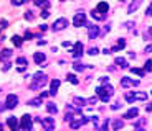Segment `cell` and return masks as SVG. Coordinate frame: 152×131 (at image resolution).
Segmentation results:
<instances>
[{
    "label": "cell",
    "mask_w": 152,
    "mask_h": 131,
    "mask_svg": "<svg viewBox=\"0 0 152 131\" xmlns=\"http://www.w3.org/2000/svg\"><path fill=\"white\" fill-rule=\"evenodd\" d=\"M66 26H68L66 18H58V20L53 23V30H55V31H61V30H65Z\"/></svg>",
    "instance_id": "7"
},
{
    "label": "cell",
    "mask_w": 152,
    "mask_h": 131,
    "mask_svg": "<svg viewBox=\"0 0 152 131\" xmlns=\"http://www.w3.org/2000/svg\"><path fill=\"white\" fill-rule=\"evenodd\" d=\"M131 72L136 74V75H139V77H144V75H146V70H144V69H139V67H132Z\"/></svg>",
    "instance_id": "19"
},
{
    "label": "cell",
    "mask_w": 152,
    "mask_h": 131,
    "mask_svg": "<svg viewBox=\"0 0 152 131\" xmlns=\"http://www.w3.org/2000/svg\"><path fill=\"white\" fill-rule=\"evenodd\" d=\"M35 4H37L38 7H43V8L50 7V2H47V0H35Z\"/></svg>",
    "instance_id": "30"
},
{
    "label": "cell",
    "mask_w": 152,
    "mask_h": 131,
    "mask_svg": "<svg viewBox=\"0 0 152 131\" xmlns=\"http://www.w3.org/2000/svg\"><path fill=\"white\" fill-rule=\"evenodd\" d=\"M73 67H75V70H78V72H81V70L85 69V66L80 64V62H75V64H73Z\"/></svg>",
    "instance_id": "34"
},
{
    "label": "cell",
    "mask_w": 152,
    "mask_h": 131,
    "mask_svg": "<svg viewBox=\"0 0 152 131\" xmlns=\"http://www.w3.org/2000/svg\"><path fill=\"white\" fill-rule=\"evenodd\" d=\"M0 131H4V125L2 123H0Z\"/></svg>",
    "instance_id": "52"
},
{
    "label": "cell",
    "mask_w": 152,
    "mask_h": 131,
    "mask_svg": "<svg viewBox=\"0 0 152 131\" xmlns=\"http://www.w3.org/2000/svg\"><path fill=\"white\" fill-rule=\"evenodd\" d=\"M144 70H147V72L152 70V61H147L146 64H144Z\"/></svg>",
    "instance_id": "35"
},
{
    "label": "cell",
    "mask_w": 152,
    "mask_h": 131,
    "mask_svg": "<svg viewBox=\"0 0 152 131\" xmlns=\"http://www.w3.org/2000/svg\"><path fill=\"white\" fill-rule=\"evenodd\" d=\"M10 66H12V64H10V62H7V64L4 66V70H9V69H10Z\"/></svg>",
    "instance_id": "47"
},
{
    "label": "cell",
    "mask_w": 152,
    "mask_h": 131,
    "mask_svg": "<svg viewBox=\"0 0 152 131\" xmlns=\"http://www.w3.org/2000/svg\"><path fill=\"white\" fill-rule=\"evenodd\" d=\"M42 125H43V128H45V131H53V128H55V120L51 118V116L42 118Z\"/></svg>",
    "instance_id": "5"
},
{
    "label": "cell",
    "mask_w": 152,
    "mask_h": 131,
    "mask_svg": "<svg viewBox=\"0 0 152 131\" xmlns=\"http://www.w3.org/2000/svg\"><path fill=\"white\" fill-rule=\"evenodd\" d=\"M147 125V120L146 118H141V120H137V121H134V128H142V126H146Z\"/></svg>",
    "instance_id": "23"
},
{
    "label": "cell",
    "mask_w": 152,
    "mask_h": 131,
    "mask_svg": "<svg viewBox=\"0 0 152 131\" xmlns=\"http://www.w3.org/2000/svg\"><path fill=\"white\" fill-rule=\"evenodd\" d=\"M146 53H152V44H149L147 48H146Z\"/></svg>",
    "instance_id": "48"
},
{
    "label": "cell",
    "mask_w": 152,
    "mask_h": 131,
    "mask_svg": "<svg viewBox=\"0 0 152 131\" xmlns=\"http://www.w3.org/2000/svg\"><path fill=\"white\" fill-rule=\"evenodd\" d=\"M91 118H83V120H76V121H71V128L73 130H78V128H81L85 123H88Z\"/></svg>",
    "instance_id": "13"
},
{
    "label": "cell",
    "mask_w": 152,
    "mask_h": 131,
    "mask_svg": "<svg viewBox=\"0 0 152 131\" xmlns=\"http://www.w3.org/2000/svg\"><path fill=\"white\" fill-rule=\"evenodd\" d=\"M71 56L73 57H81L83 56V43H75V48L71 49Z\"/></svg>",
    "instance_id": "8"
},
{
    "label": "cell",
    "mask_w": 152,
    "mask_h": 131,
    "mask_svg": "<svg viewBox=\"0 0 152 131\" xmlns=\"http://www.w3.org/2000/svg\"><path fill=\"white\" fill-rule=\"evenodd\" d=\"M91 16H93V18H96V20H104V18H106V15L99 13L98 10H93V12H91Z\"/></svg>",
    "instance_id": "24"
},
{
    "label": "cell",
    "mask_w": 152,
    "mask_h": 131,
    "mask_svg": "<svg viewBox=\"0 0 152 131\" xmlns=\"http://www.w3.org/2000/svg\"><path fill=\"white\" fill-rule=\"evenodd\" d=\"M30 38H33V35H32L30 31H27L25 33V39H30Z\"/></svg>",
    "instance_id": "44"
},
{
    "label": "cell",
    "mask_w": 152,
    "mask_h": 131,
    "mask_svg": "<svg viewBox=\"0 0 152 131\" xmlns=\"http://www.w3.org/2000/svg\"><path fill=\"white\" fill-rule=\"evenodd\" d=\"M10 56H12V51H10V49H4L2 54H0V61H5V59H9Z\"/></svg>",
    "instance_id": "18"
},
{
    "label": "cell",
    "mask_w": 152,
    "mask_h": 131,
    "mask_svg": "<svg viewBox=\"0 0 152 131\" xmlns=\"http://www.w3.org/2000/svg\"><path fill=\"white\" fill-rule=\"evenodd\" d=\"M63 46L65 48H71V43L70 41H63Z\"/></svg>",
    "instance_id": "45"
},
{
    "label": "cell",
    "mask_w": 152,
    "mask_h": 131,
    "mask_svg": "<svg viewBox=\"0 0 152 131\" xmlns=\"http://www.w3.org/2000/svg\"><path fill=\"white\" fill-rule=\"evenodd\" d=\"M146 15H147V16H152V4H151V7L146 10Z\"/></svg>",
    "instance_id": "42"
},
{
    "label": "cell",
    "mask_w": 152,
    "mask_h": 131,
    "mask_svg": "<svg viewBox=\"0 0 152 131\" xmlns=\"http://www.w3.org/2000/svg\"><path fill=\"white\" fill-rule=\"evenodd\" d=\"M134 97H136V100H147V94L146 92H136Z\"/></svg>",
    "instance_id": "25"
},
{
    "label": "cell",
    "mask_w": 152,
    "mask_h": 131,
    "mask_svg": "<svg viewBox=\"0 0 152 131\" xmlns=\"http://www.w3.org/2000/svg\"><path fill=\"white\" fill-rule=\"evenodd\" d=\"M48 95H50V92H43V94L40 95V97H42V98H45V97H48Z\"/></svg>",
    "instance_id": "49"
},
{
    "label": "cell",
    "mask_w": 152,
    "mask_h": 131,
    "mask_svg": "<svg viewBox=\"0 0 152 131\" xmlns=\"http://www.w3.org/2000/svg\"><path fill=\"white\" fill-rule=\"evenodd\" d=\"M7 25H9L7 21H5V20H2V21H0V28H7Z\"/></svg>",
    "instance_id": "43"
},
{
    "label": "cell",
    "mask_w": 152,
    "mask_h": 131,
    "mask_svg": "<svg viewBox=\"0 0 152 131\" xmlns=\"http://www.w3.org/2000/svg\"><path fill=\"white\" fill-rule=\"evenodd\" d=\"M25 18H27V20H33V18H35V16H33V12H27V13H25Z\"/></svg>",
    "instance_id": "40"
},
{
    "label": "cell",
    "mask_w": 152,
    "mask_h": 131,
    "mask_svg": "<svg viewBox=\"0 0 152 131\" xmlns=\"http://www.w3.org/2000/svg\"><path fill=\"white\" fill-rule=\"evenodd\" d=\"M119 2H126V0H119Z\"/></svg>",
    "instance_id": "53"
},
{
    "label": "cell",
    "mask_w": 152,
    "mask_h": 131,
    "mask_svg": "<svg viewBox=\"0 0 152 131\" xmlns=\"http://www.w3.org/2000/svg\"><path fill=\"white\" fill-rule=\"evenodd\" d=\"M121 85H123V87L139 85V80H132V79H129V77H123V79H121Z\"/></svg>",
    "instance_id": "11"
},
{
    "label": "cell",
    "mask_w": 152,
    "mask_h": 131,
    "mask_svg": "<svg viewBox=\"0 0 152 131\" xmlns=\"http://www.w3.org/2000/svg\"><path fill=\"white\" fill-rule=\"evenodd\" d=\"M124 46H126V43H124V39H119V41H118V44H116V46H114V48H113V51H114V53H116V51H119V49H124Z\"/></svg>",
    "instance_id": "28"
},
{
    "label": "cell",
    "mask_w": 152,
    "mask_h": 131,
    "mask_svg": "<svg viewBox=\"0 0 152 131\" xmlns=\"http://www.w3.org/2000/svg\"><path fill=\"white\" fill-rule=\"evenodd\" d=\"M32 126H33V120H32V116L30 115H23L20 118V128L25 131H32Z\"/></svg>",
    "instance_id": "3"
},
{
    "label": "cell",
    "mask_w": 152,
    "mask_h": 131,
    "mask_svg": "<svg viewBox=\"0 0 152 131\" xmlns=\"http://www.w3.org/2000/svg\"><path fill=\"white\" fill-rule=\"evenodd\" d=\"M48 16H50V12H48V10H43V12H42V18H48Z\"/></svg>",
    "instance_id": "41"
},
{
    "label": "cell",
    "mask_w": 152,
    "mask_h": 131,
    "mask_svg": "<svg viewBox=\"0 0 152 131\" xmlns=\"http://www.w3.org/2000/svg\"><path fill=\"white\" fill-rule=\"evenodd\" d=\"M35 62H37V64L45 62V54H43V53H37V54H35Z\"/></svg>",
    "instance_id": "20"
},
{
    "label": "cell",
    "mask_w": 152,
    "mask_h": 131,
    "mask_svg": "<svg viewBox=\"0 0 152 131\" xmlns=\"http://www.w3.org/2000/svg\"><path fill=\"white\" fill-rule=\"evenodd\" d=\"M18 64H28V61H27V57H18L17 59Z\"/></svg>",
    "instance_id": "38"
},
{
    "label": "cell",
    "mask_w": 152,
    "mask_h": 131,
    "mask_svg": "<svg viewBox=\"0 0 152 131\" xmlns=\"http://www.w3.org/2000/svg\"><path fill=\"white\" fill-rule=\"evenodd\" d=\"M96 94H98V97H99V100L106 103V102H109L111 100V97H113V94H114V89L109 85V84H106V85L98 87Z\"/></svg>",
    "instance_id": "1"
},
{
    "label": "cell",
    "mask_w": 152,
    "mask_h": 131,
    "mask_svg": "<svg viewBox=\"0 0 152 131\" xmlns=\"http://www.w3.org/2000/svg\"><path fill=\"white\" fill-rule=\"evenodd\" d=\"M123 126H124V121H121V120H116V121L113 123V130L114 131H119Z\"/></svg>",
    "instance_id": "21"
},
{
    "label": "cell",
    "mask_w": 152,
    "mask_h": 131,
    "mask_svg": "<svg viewBox=\"0 0 152 131\" xmlns=\"http://www.w3.org/2000/svg\"><path fill=\"white\" fill-rule=\"evenodd\" d=\"M7 108L9 110H12V108H15V106L18 105V97L17 95H13V94H10V95H7Z\"/></svg>",
    "instance_id": "6"
},
{
    "label": "cell",
    "mask_w": 152,
    "mask_h": 131,
    "mask_svg": "<svg viewBox=\"0 0 152 131\" xmlns=\"http://www.w3.org/2000/svg\"><path fill=\"white\" fill-rule=\"evenodd\" d=\"M137 113H139V110H137V108H131V110L127 111V113L124 115L123 118H126V120H132V118H136V116H137Z\"/></svg>",
    "instance_id": "15"
},
{
    "label": "cell",
    "mask_w": 152,
    "mask_h": 131,
    "mask_svg": "<svg viewBox=\"0 0 152 131\" xmlns=\"http://www.w3.org/2000/svg\"><path fill=\"white\" fill-rule=\"evenodd\" d=\"M47 79H48V77H47L43 72H37V74L33 75V82H32L30 89H32V90H38L40 87H43L45 84H47Z\"/></svg>",
    "instance_id": "2"
},
{
    "label": "cell",
    "mask_w": 152,
    "mask_h": 131,
    "mask_svg": "<svg viewBox=\"0 0 152 131\" xmlns=\"http://www.w3.org/2000/svg\"><path fill=\"white\" fill-rule=\"evenodd\" d=\"M28 105H30V106H38V105H42V97H37V98H33V100H30Z\"/></svg>",
    "instance_id": "27"
},
{
    "label": "cell",
    "mask_w": 152,
    "mask_h": 131,
    "mask_svg": "<svg viewBox=\"0 0 152 131\" xmlns=\"http://www.w3.org/2000/svg\"><path fill=\"white\" fill-rule=\"evenodd\" d=\"M116 64L119 66V67H121V69H127V62H126V59H124V57H116Z\"/></svg>",
    "instance_id": "17"
},
{
    "label": "cell",
    "mask_w": 152,
    "mask_h": 131,
    "mask_svg": "<svg viewBox=\"0 0 152 131\" xmlns=\"http://www.w3.org/2000/svg\"><path fill=\"white\" fill-rule=\"evenodd\" d=\"M66 80L71 82V84H75V85H78V84H80V80H78V79H76V75H73V74H68V75H66Z\"/></svg>",
    "instance_id": "26"
},
{
    "label": "cell",
    "mask_w": 152,
    "mask_h": 131,
    "mask_svg": "<svg viewBox=\"0 0 152 131\" xmlns=\"http://www.w3.org/2000/svg\"><path fill=\"white\" fill-rule=\"evenodd\" d=\"M73 25H75V26H78V28H80V26H85L86 25V15L83 12H78L75 15V18H73Z\"/></svg>",
    "instance_id": "4"
},
{
    "label": "cell",
    "mask_w": 152,
    "mask_h": 131,
    "mask_svg": "<svg viewBox=\"0 0 152 131\" xmlns=\"http://www.w3.org/2000/svg\"><path fill=\"white\" fill-rule=\"evenodd\" d=\"M58 89H60V80L58 79H53V82H51V85H50V95H56L58 94Z\"/></svg>",
    "instance_id": "12"
},
{
    "label": "cell",
    "mask_w": 152,
    "mask_h": 131,
    "mask_svg": "<svg viewBox=\"0 0 152 131\" xmlns=\"http://www.w3.org/2000/svg\"><path fill=\"white\" fill-rule=\"evenodd\" d=\"M99 13H103V15H106V12L109 10V5L106 4V2H101V4H98V8H96Z\"/></svg>",
    "instance_id": "16"
},
{
    "label": "cell",
    "mask_w": 152,
    "mask_h": 131,
    "mask_svg": "<svg viewBox=\"0 0 152 131\" xmlns=\"http://www.w3.org/2000/svg\"><path fill=\"white\" fill-rule=\"evenodd\" d=\"M146 110H147V111H152V105H147V106H146Z\"/></svg>",
    "instance_id": "50"
},
{
    "label": "cell",
    "mask_w": 152,
    "mask_h": 131,
    "mask_svg": "<svg viewBox=\"0 0 152 131\" xmlns=\"http://www.w3.org/2000/svg\"><path fill=\"white\" fill-rule=\"evenodd\" d=\"M124 97H126V102L127 103H132L136 100V97H134V94H131V92H127L126 95H124Z\"/></svg>",
    "instance_id": "31"
},
{
    "label": "cell",
    "mask_w": 152,
    "mask_h": 131,
    "mask_svg": "<svg viewBox=\"0 0 152 131\" xmlns=\"http://www.w3.org/2000/svg\"><path fill=\"white\" fill-rule=\"evenodd\" d=\"M7 125L10 126V130H12V131H18V130H20V123H18V118H15V116H10V118L7 120Z\"/></svg>",
    "instance_id": "9"
},
{
    "label": "cell",
    "mask_w": 152,
    "mask_h": 131,
    "mask_svg": "<svg viewBox=\"0 0 152 131\" xmlns=\"http://www.w3.org/2000/svg\"><path fill=\"white\" fill-rule=\"evenodd\" d=\"M134 131H146V128H136Z\"/></svg>",
    "instance_id": "51"
},
{
    "label": "cell",
    "mask_w": 152,
    "mask_h": 131,
    "mask_svg": "<svg viewBox=\"0 0 152 131\" xmlns=\"http://www.w3.org/2000/svg\"><path fill=\"white\" fill-rule=\"evenodd\" d=\"M25 2H28V0H12L13 5H23Z\"/></svg>",
    "instance_id": "37"
},
{
    "label": "cell",
    "mask_w": 152,
    "mask_h": 131,
    "mask_svg": "<svg viewBox=\"0 0 152 131\" xmlns=\"http://www.w3.org/2000/svg\"><path fill=\"white\" fill-rule=\"evenodd\" d=\"M121 106H123V105H121V103H119V102H116V103H114V105H111V110H119Z\"/></svg>",
    "instance_id": "39"
},
{
    "label": "cell",
    "mask_w": 152,
    "mask_h": 131,
    "mask_svg": "<svg viewBox=\"0 0 152 131\" xmlns=\"http://www.w3.org/2000/svg\"><path fill=\"white\" fill-rule=\"evenodd\" d=\"M108 123H109V118H106L104 123H103V126L98 128V131H108Z\"/></svg>",
    "instance_id": "33"
},
{
    "label": "cell",
    "mask_w": 152,
    "mask_h": 131,
    "mask_svg": "<svg viewBox=\"0 0 152 131\" xmlns=\"http://www.w3.org/2000/svg\"><path fill=\"white\" fill-rule=\"evenodd\" d=\"M12 43L17 46V48H20V46H22V38L20 36H13L12 38Z\"/></svg>",
    "instance_id": "32"
},
{
    "label": "cell",
    "mask_w": 152,
    "mask_h": 131,
    "mask_svg": "<svg viewBox=\"0 0 152 131\" xmlns=\"http://www.w3.org/2000/svg\"><path fill=\"white\" fill-rule=\"evenodd\" d=\"M73 102H75L78 106H83V105H86V103H88L85 98H80V97H75V98H73Z\"/></svg>",
    "instance_id": "29"
},
{
    "label": "cell",
    "mask_w": 152,
    "mask_h": 131,
    "mask_svg": "<svg viewBox=\"0 0 152 131\" xmlns=\"http://www.w3.org/2000/svg\"><path fill=\"white\" fill-rule=\"evenodd\" d=\"M98 35H99V26H96V25H89V28H88L89 39H96Z\"/></svg>",
    "instance_id": "10"
},
{
    "label": "cell",
    "mask_w": 152,
    "mask_h": 131,
    "mask_svg": "<svg viewBox=\"0 0 152 131\" xmlns=\"http://www.w3.org/2000/svg\"><path fill=\"white\" fill-rule=\"evenodd\" d=\"M88 53L91 54V56H96V54H98V48H94V46H93V48H89Z\"/></svg>",
    "instance_id": "36"
},
{
    "label": "cell",
    "mask_w": 152,
    "mask_h": 131,
    "mask_svg": "<svg viewBox=\"0 0 152 131\" xmlns=\"http://www.w3.org/2000/svg\"><path fill=\"white\" fill-rule=\"evenodd\" d=\"M4 110H7V105L5 103H0V111H4Z\"/></svg>",
    "instance_id": "46"
},
{
    "label": "cell",
    "mask_w": 152,
    "mask_h": 131,
    "mask_svg": "<svg viewBox=\"0 0 152 131\" xmlns=\"http://www.w3.org/2000/svg\"><path fill=\"white\" fill-rule=\"evenodd\" d=\"M141 4H142V0H134V2H132V4L127 7V13H134L136 10L139 8V5H141Z\"/></svg>",
    "instance_id": "14"
},
{
    "label": "cell",
    "mask_w": 152,
    "mask_h": 131,
    "mask_svg": "<svg viewBox=\"0 0 152 131\" xmlns=\"http://www.w3.org/2000/svg\"><path fill=\"white\" fill-rule=\"evenodd\" d=\"M47 110L50 111V113H53V115H56V113H58V108H56V105H55V103H47Z\"/></svg>",
    "instance_id": "22"
}]
</instances>
